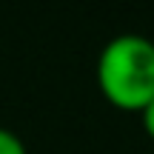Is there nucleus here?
Returning a JSON list of instances; mask_svg holds the SVG:
<instances>
[{"instance_id": "1", "label": "nucleus", "mask_w": 154, "mask_h": 154, "mask_svg": "<svg viewBox=\"0 0 154 154\" xmlns=\"http://www.w3.org/2000/svg\"><path fill=\"white\" fill-rule=\"evenodd\" d=\"M97 88L123 111H143L154 100V40L117 34L100 49Z\"/></svg>"}, {"instance_id": "2", "label": "nucleus", "mask_w": 154, "mask_h": 154, "mask_svg": "<svg viewBox=\"0 0 154 154\" xmlns=\"http://www.w3.org/2000/svg\"><path fill=\"white\" fill-rule=\"evenodd\" d=\"M0 154H26V146L9 128H0Z\"/></svg>"}, {"instance_id": "3", "label": "nucleus", "mask_w": 154, "mask_h": 154, "mask_svg": "<svg viewBox=\"0 0 154 154\" xmlns=\"http://www.w3.org/2000/svg\"><path fill=\"white\" fill-rule=\"evenodd\" d=\"M140 117H143V128H146V134L154 140V100L146 106L143 111H140Z\"/></svg>"}]
</instances>
